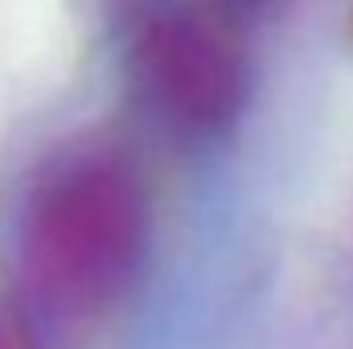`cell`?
<instances>
[{
    "instance_id": "obj_1",
    "label": "cell",
    "mask_w": 353,
    "mask_h": 349,
    "mask_svg": "<svg viewBox=\"0 0 353 349\" xmlns=\"http://www.w3.org/2000/svg\"><path fill=\"white\" fill-rule=\"evenodd\" d=\"M152 251L140 161L103 132L50 144L12 206L21 308L58 341L99 333L136 296Z\"/></svg>"
},
{
    "instance_id": "obj_2",
    "label": "cell",
    "mask_w": 353,
    "mask_h": 349,
    "mask_svg": "<svg viewBox=\"0 0 353 349\" xmlns=\"http://www.w3.org/2000/svg\"><path fill=\"white\" fill-rule=\"evenodd\" d=\"M123 74L140 107L185 140L230 132L251 99L243 33L197 0H157L132 21Z\"/></svg>"
},
{
    "instance_id": "obj_3",
    "label": "cell",
    "mask_w": 353,
    "mask_h": 349,
    "mask_svg": "<svg viewBox=\"0 0 353 349\" xmlns=\"http://www.w3.org/2000/svg\"><path fill=\"white\" fill-rule=\"evenodd\" d=\"M0 349H33L29 337H25V329L12 317H4V312H0Z\"/></svg>"
}]
</instances>
